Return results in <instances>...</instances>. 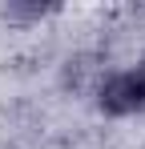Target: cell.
Returning <instances> with one entry per match:
<instances>
[{"mask_svg": "<svg viewBox=\"0 0 145 149\" xmlns=\"http://www.w3.org/2000/svg\"><path fill=\"white\" fill-rule=\"evenodd\" d=\"M97 109L105 117L145 113V65H133V69L101 77V85H97Z\"/></svg>", "mask_w": 145, "mask_h": 149, "instance_id": "6da1fadb", "label": "cell"}]
</instances>
